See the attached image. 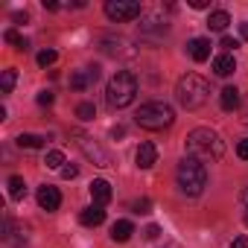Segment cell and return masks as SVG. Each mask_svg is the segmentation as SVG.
Listing matches in <instances>:
<instances>
[{"mask_svg":"<svg viewBox=\"0 0 248 248\" xmlns=\"http://www.w3.org/2000/svg\"><path fill=\"white\" fill-rule=\"evenodd\" d=\"M228 24H231V15H228L225 9L210 12V18H207V27H210L213 32H225V30H228Z\"/></svg>","mask_w":248,"mask_h":248,"instance_id":"16","label":"cell"},{"mask_svg":"<svg viewBox=\"0 0 248 248\" xmlns=\"http://www.w3.org/2000/svg\"><path fill=\"white\" fill-rule=\"evenodd\" d=\"M24 196H27V181H24L21 175H12V178H9V199H12V202H21Z\"/></svg>","mask_w":248,"mask_h":248,"instance_id":"18","label":"cell"},{"mask_svg":"<svg viewBox=\"0 0 248 248\" xmlns=\"http://www.w3.org/2000/svg\"><path fill=\"white\" fill-rule=\"evenodd\" d=\"M132 233H135V225H132L129 219H120V222L111 225V239H114V242H126Z\"/></svg>","mask_w":248,"mask_h":248,"instance_id":"15","label":"cell"},{"mask_svg":"<svg viewBox=\"0 0 248 248\" xmlns=\"http://www.w3.org/2000/svg\"><path fill=\"white\" fill-rule=\"evenodd\" d=\"M105 15L111 21H117V24H126V21L140 18V3H135V0H108Z\"/></svg>","mask_w":248,"mask_h":248,"instance_id":"6","label":"cell"},{"mask_svg":"<svg viewBox=\"0 0 248 248\" xmlns=\"http://www.w3.org/2000/svg\"><path fill=\"white\" fill-rule=\"evenodd\" d=\"M236 155H239L242 161H248V138H245V140H239V146H236Z\"/></svg>","mask_w":248,"mask_h":248,"instance_id":"28","label":"cell"},{"mask_svg":"<svg viewBox=\"0 0 248 248\" xmlns=\"http://www.w3.org/2000/svg\"><path fill=\"white\" fill-rule=\"evenodd\" d=\"M79 222H82L85 228H96V225L105 222V210H102L99 204H91V207H85V210L79 213Z\"/></svg>","mask_w":248,"mask_h":248,"instance_id":"12","label":"cell"},{"mask_svg":"<svg viewBox=\"0 0 248 248\" xmlns=\"http://www.w3.org/2000/svg\"><path fill=\"white\" fill-rule=\"evenodd\" d=\"M233 70H236V59L231 53H222V56L213 59V73L216 76H231Z\"/></svg>","mask_w":248,"mask_h":248,"instance_id":"14","label":"cell"},{"mask_svg":"<svg viewBox=\"0 0 248 248\" xmlns=\"http://www.w3.org/2000/svg\"><path fill=\"white\" fill-rule=\"evenodd\" d=\"M38 105H53V93L50 91H41L38 93Z\"/></svg>","mask_w":248,"mask_h":248,"instance_id":"29","label":"cell"},{"mask_svg":"<svg viewBox=\"0 0 248 248\" xmlns=\"http://www.w3.org/2000/svg\"><path fill=\"white\" fill-rule=\"evenodd\" d=\"M73 138H76V146L85 152V158H88V161H93L96 167H111V155H108L99 143H93L85 132H73Z\"/></svg>","mask_w":248,"mask_h":248,"instance_id":"7","label":"cell"},{"mask_svg":"<svg viewBox=\"0 0 248 248\" xmlns=\"http://www.w3.org/2000/svg\"><path fill=\"white\" fill-rule=\"evenodd\" d=\"M12 21H15V24H27V21H30V15H27V12H15V15H12Z\"/></svg>","mask_w":248,"mask_h":248,"instance_id":"33","label":"cell"},{"mask_svg":"<svg viewBox=\"0 0 248 248\" xmlns=\"http://www.w3.org/2000/svg\"><path fill=\"white\" fill-rule=\"evenodd\" d=\"M38 204H41V210L53 213V210H59V204H62V193H59L53 184H44V187H38Z\"/></svg>","mask_w":248,"mask_h":248,"instance_id":"8","label":"cell"},{"mask_svg":"<svg viewBox=\"0 0 248 248\" xmlns=\"http://www.w3.org/2000/svg\"><path fill=\"white\" fill-rule=\"evenodd\" d=\"M219 105H222L225 111H236V108H239V91H236V88H222Z\"/></svg>","mask_w":248,"mask_h":248,"instance_id":"17","label":"cell"},{"mask_svg":"<svg viewBox=\"0 0 248 248\" xmlns=\"http://www.w3.org/2000/svg\"><path fill=\"white\" fill-rule=\"evenodd\" d=\"M190 6H193V9H207L210 0H190Z\"/></svg>","mask_w":248,"mask_h":248,"instance_id":"32","label":"cell"},{"mask_svg":"<svg viewBox=\"0 0 248 248\" xmlns=\"http://www.w3.org/2000/svg\"><path fill=\"white\" fill-rule=\"evenodd\" d=\"M158 233H161V228H158V225H149V228L143 231V236H146V239H158Z\"/></svg>","mask_w":248,"mask_h":248,"instance_id":"30","label":"cell"},{"mask_svg":"<svg viewBox=\"0 0 248 248\" xmlns=\"http://www.w3.org/2000/svg\"><path fill=\"white\" fill-rule=\"evenodd\" d=\"M44 9H50V12H56V9H59V3H56V0H44Z\"/></svg>","mask_w":248,"mask_h":248,"instance_id":"35","label":"cell"},{"mask_svg":"<svg viewBox=\"0 0 248 248\" xmlns=\"http://www.w3.org/2000/svg\"><path fill=\"white\" fill-rule=\"evenodd\" d=\"M3 38H6L9 44H15L18 50H27V47H30V41H27V38H21V35H18L15 30H6V35H3Z\"/></svg>","mask_w":248,"mask_h":248,"instance_id":"23","label":"cell"},{"mask_svg":"<svg viewBox=\"0 0 248 248\" xmlns=\"http://www.w3.org/2000/svg\"><path fill=\"white\" fill-rule=\"evenodd\" d=\"M44 143H47V138H41V135H18L21 149H41Z\"/></svg>","mask_w":248,"mask_h":248,"instance_id":"19","label":"cell"},{"mask_svg":"<svg viewBox=\"0 0 248 248\" xmlns=\"http://www.w3.org/2000/svg\"><path fill=\"white\" fill-rule=\"evenodd\" d=\"M138 96V79L129 70H117L105 88V102L111 108H129Z\"/></svg>","mask_w":248,"mask_h":248,"instance_id":"3","label":"cell"},{"mask_svg":"<svg viewBox=\"0 0 248 248\" xmlns=\"http://www.w3.org/2000/svg\"><path fill=\"white\" fill-rule=\"evenodd\" d=\"M44 164H47V170H62V164H64V155H62L59 149H53V152H47Z\"/></svg>","mask_w":248,"mask_h":248,"instance_id":"22","label":"cell"},{"mask_svg":"<svg viewBox=\"0 0 248 248\" xmlns=\"http://www.w3.org/2000/svg\"><path fill=\"white\" fill-rule=\"evenodd\" d=\"M91 199L102 207L105 202H111V184L105 181V178H93L91 181Z\"/></svg>","mask_w":248,"mask_h":248,"instance_id":"11","label":"cell"},{"mask_svg":"<svg viewBox=\"0 0 248 248\" xmlns=\"http://www.w3.org/2000/svg\"><path fill=\"white\" fill-rule=\"evenodd\" d=\"M59 172H62V178H64V181H73V178H76V175H79V170H76V167H73V164H67V167H62V170H59Z\"/></svg>","mask_w":248,"mask_h":248,"instance_id":"25","label":"cell"},{"mask_svg":"<svg viewBox=\"0 0 248 248\" xmlns=\"http://www.w3.org/2000/svg\"><path fill=\"white\" fill-rule=\"evenodd\" d=\"M132 207H135V213H149V207H152V202H149V199H140V202H135Z\"/></svg>","mask_w":248,"mask_h":248,"instance_id":"27","label":"cell"},{"mask_svg":"<svg viewBox=\"0 0 248 248\" xmlns=\"http://www.w3.org/2000/svg\"><path fill=\"white\" fill-rule=\"evenodd\" d=\"M219 47H222V50H225V53H231V50H236V47H239V44H236V41H233V38H231V35H222V44H219Z\"/></svg>","mask_w":248,"mask_h":248,"instance_id":"26","label":"cell"},{"mask_svg":"<svg viewBox=\"0 0 248 248\" xmlns=\"http://www.w3.org/2000/svg\"><path fill=\"white\" fill-rule=\"evenodd\" d=\"M135 161H138V167H140V170H149V167L158 161V149H155V143H149V140H146V143H140V146H138V152H135Z\"/></svg>","mask_w":248,"mask_h":248,"instance_id":"10","label":"cell"},{"mask_svg":"<svg viewBox=\"0 0 248 248\" xmlns=\"http://www.w3.org/2000/svg\"><path fill=\"white\" fill-rule=\"evenodd\" d=\"M76 117H79L82 123H91V120L96 117V108H93V102H79V105H76Z\"/></svg>","mask_w":248,"mask_h":248,"instance_id":"20","label":"cell"},{"mask_svg":"<svg viewBox=\"0 0 248 248\" xmlns=\"http://www.w3.org/2000/svg\"><path fill=\"white\" fill-rule=\"evenodd\" d=\"M187 50H190L193 62H207V59H210V41H207V38H193V41L187 44Z\"/></svg>","mask_w":248,"mask_h":248,"instance_id":"13","label":"cell"},{"mask_svg":"<svg viewBox=\"0 0 248 248\" xmlns=\"http://www.w3.org/2000/svg\"><path fill=\"white\" fill-rule=\"evenodd\" d=\"M239 35H242V38H245V41H248V21H245V24H242V27H239Z\"/></svg>","mask_w":248,"mask_h":248,"instance_id":"36","label":"cell"},{"mask_svg":"<svg viewBox=\"0 0 248 248\" xmlns=\"http://www.w3.org/2000/svg\"><path fill=\"white\" fill-rule=\"evenodd\" d=\"M231 248H248V236H236V239L231 242Z\"/></svg>","mask_w":248,"mask_h":248,"instance_id":"31","label":"cell"},{"mask_svg":"<svg viewBox=\"0 0 248 248\" xmlns=\"http://www.w3.org/2000/svg\"><path fill=\"white\" fill-rule=\"evenodd\" d=\"M175 181H178V187H181L184 196L196 199V196H202L204 187H207V167H204L202 161H196V158L187 155V158L178 164V170H175Z\"/></svg>","mask_w":248,"mask_h":248,"instance_id":"2","label":"cell"},{"mask_svg":"<svg viewBox=\"0 0 248 248\" xmlns=\"http://www.w3.org/2000/svg\"><path fill=\"white\" fill-rule=\"evenodd\" d=\"M15 79H18L15 67L3 70V76H0V91H3V93H12V88H15Z\"/></svg>","mask_w":248,"mask_h":248,"instance_id":"21","label":"cell"},{"mask_svg":"<svg viewBox=\"0 0 248 248\" xmlns=\"http://www.w3.org/2000/svg\"><path fill=\"white\" fill-rule=\"evenodd\" d=\"M242 219H245V225H248V210H245V216H242Z\"/></svg>","mask_w":248,"mask_h":248,"instance_id":"39","label":"cell"},{"mask_svg":"<svg viewBox=\"0 0 248 248\" xmlns=\"http://www.w3.org/2000/svg\"><path fill=\"white\" fill-rule=\"evenodd\" d=\"M184 149L190 158L202 161V164H210V161H219L225 155V143L222 138L213 132V129H193L184 140Z\"/></svg>","mask_w":248,"mask_h":248,"instance_id":"1","label":"cell"},{"mask_svg":"<svg viewBox=\"0 0 248 248\" xmlns=\"http://www.w3.org/2000/svg\"><path fill=\"white\" fill-rule=\"evenodd\" d=\"M96 79H99V67H85V70L70 73V88H73V91H85V88L93 85Z\"/></svg>","mask_w":248,"mask_h":248,"instance_id":"9","label":"cell"},{"mask_svg":"<svg viewBox=\"0 0 248 248\" xmlns=\"http://www.w3.org/2000/svg\"><path fill=\"white\" fill-rule=\"evenodd\" d=\"M138 126L149 129V132H161V129H170L175 123V111L167 105V102H143L135 114Z\"/></svg>","mask_w":248,"mask_h":248,"instance_id":"5","label":"cell"},{"mask_svg":"<svg viewBox=\"0 0 248 248\" xmlns=\"http://www.w3.org/2000/svg\"><path fill=\"white\" fill-rule=\"evenodd\" d=\"M242 202H245V204H248V187H245V190H242Z\"/></svg>","mask_w":248,"mask_h":248,"instance_id":"38","label":"cell"},{"mask_svg":"<svg viewBox=\"0 0 248 248\" xmlns=\"http://www.w3.org/2000/svg\"><path fill=\"white\" fill-rule=\"evenodd\" d=\"M56 59H59V56H56V50H41V53H38V64H41V67L53 64Z\"/></svg>","mask_w":248,"mask_h":248,"instance_id":"24","label":"cell"},{"mask_svg":"<svg viewBox=\"0 0 248 248\" xmlns=\"http://www.w3.org/2000/svg\"><path fill=\"white\" fill-rule=\"evenodd\" d=\"M207 96H210V85H207V79L199 76V73H187V76H181L178 85H175V99H178L187 111L202 108V105L207 102Z\"/></svg>","mask_w":248,"mask_h":248,"instance_id":"4","label":"cell"},{"mask_svg":"<svg viewBox=\"0 0 248 248\" xmlns=\"http://www.w3.org/2000/svg\"><path fill=\"white\" fill-rule=\"evenodd\" d=\"M123 135H126V129H123V126H114L111 129V138H123Z\"/></svg>","mask_w":248,"mask_h":248,"instance_id":"34","label":"cell"},{"mask_svg":"<svg viewBox=\"0 0 248 248\" xmlns=\"http://www.w3.org/2000/svg\"><path fill=\"white\" fill-rule=\"evenodd\" d=\"M242 114H245V123H248V96H245V102H242Z\"/></svg>","mask_w":248,"mask_h":248,"instance_id":"37","label":"cell"}]
</instances>
